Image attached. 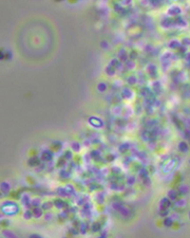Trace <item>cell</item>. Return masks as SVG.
<instances>
[{
	"instance_id": "cell-1",
	"label": "cell",
	"mask_w": 190,
	"mask_h": 238,
	"mask_svg": "<svg viewBox=\"0 0 190 238\" xmlns=\"http://www.w3.org/2000/svg\"><path fill=\"white\" fill-rule=\"evenodd\" d=\"M180 13H181V9L176 5L171 6L168 10V14L170 16H177V14H180Z\"/></svg>"
},
{
	"instance_id": "cell-2",
	"label": "cell",
	"mask_w": 190,
	"mask_h": 238,
	"mask_svg": "<svg viewBox=\"0 0 190 238\" xmlns=\"http://www.w3.org/2000/svg\"><path fill=\"white\" fill-rule=\"evenodd\" d=\"M162 24L165 27V28H169V27L175 26V22H174L173 19H170V18H166L162 21Z\"/></svg>"
},
{
	"instance_id": "cell-3",
	"label": "cell",
	"mask_w": 190,
	"mask_h": 238,
	"mask_svg": "<svg viewBox=\"0 0 190 238\" xmlns=\"http://www.w3.org/2000/svg\"><path fill=\"white\" fill-rule=\"evenodd\" d=\"M121 94H123V96L126 97V99H130V97H132V94L133 93H132V91H131L129 88H124Z\"/></svg>"
},
{
	"instance_id": "cell-4",
	"label": "cell",
	"mask_w": 190,
	"mask_h": 238,
	"mask_svg": "<svg viewBox=\"0 0 190 238\" xmlns=\"http://www.w3.org/2000/svg\"><path fill=\"white\" fill-rule=\"evenodd\" d=\"M118 58L121 60H123V62H128V60H127V58H128V56H127V52H125L124 50H121V51L119 52V54H118Z\"/></svg>"
},
{
	"instance_id": "cell-5",
	"label": "cell",
	"mask_w": 190,
	"mask_h": 238,
	"mask_svg": "<svg viewBox=\"0 0 190 238\" xmlns=\"http://www.w3.org/2000/svg\"><path fill=\"white\" fill-rule=\"evenodd\" d=\"M169 47H170L171 49H178V48L181 47V44L177 40H172V41H170V44H169Z\"/></svg>"
},
{
	"instance_id": "cell-6",
	"label": "cell",
	"mask_w": 190,
	"mask_h": 238,
	"mask_svg": "<svg viewBox=\"0 0 190 238\" xmlns=\"http://www.w3.org/2000/svg\"><path fill=\"white\" fill-rule=\"evenodd\" d=\"M148 68H149V72H150L151 75H153V76L156 75V67H155L154 65H150Z\"/></svg>"
},
{
	"instance_id": "cell-7",
	"label": "cell",
	"mask_w": 190,
	"mask_h": 238,
	"mask_svg": "<svg viewBox=\"0 0 190 238\" xmlns=\"http://www.w3.org/2000/svg\"><path fill=\"white\" fill-rule=\"evenodd\" d=\"M97 89H98V91L104 92V91H106V89H107V85H106L105 83H99L98 86H97Z\"/></svg>"
},
{
	"instance_id": "cell-8",
	"label": "cell",
	"mask_w": 190,
	"mask_h": 238,
	"mask_svg": "<svg viewBox=\"0 0 190 238\" xmlns=\"http://www.w3.org/2000/svg\"><path fill=\"white\" fill-rule=\"evenodd\" d=\"M107 73L109 74V75H113V74L115 73V69L113 67H111V66H108L107 67Z\"/></svg>"
},
{
	"instance_id": "cell-9",
	"label": "cell",
	"mask_w": 190,
	"mask_h": 238,
	"mask_svg": "<svg viewBox=\"0 0 190 238\" xmlns=\"http://www.w3.org/2000/svg\"><path fill=\"white\" fill-rule=\"evenodd\" d=\"M178 147H180V149L182 151H186L187 150V144L185 142H181L180 145H178Z\"/></svg>"
},
{
	"instance_id": "cell-10",
	"label": "cell",
	"mask_w": 190,
	"mask_h": 238,
	"mask_svg": "<svg viewBox=\"0 0 190 238\" xmlns=\"http://www.w3.org/2000/svg\"><path fill=\"white\" fill-rule=\"evenodd\" d=\"M128 81H129V84H135V81H136V78H135L134 76H130V77H129V79H128Z\"/></svg>"
},
{
	"instance_id": "cell-11",
	"label": "cell",
	"mask_w": 190,
	"mask_h": 238,
	"mask_svg": "<svg viewBox=\"0 0 190 238\" xmlns=\"http://www.w3.org/2000/svg\"><path fill=\"white\" fill-rule=\"evenodd\" d=\"M175 195H176V193L174 192V190H170V192H169V196H170L171 199H174V198H175Z\"/></svg>"
},
{
	"instance_id": "cell-12",
	"label": "cell",
	"mask_w": 190,
	"mask_h": 238,
	"mask_svg": "<svg viewBox=\"0 0 190 238\" xmlns=\"http://www.w3.org/2000/svg\"><path fill=\"white\" fill-rule=\"evenodd\" d=\"M183 45H184V46L190 45V39L189 38H184V39H183Z\"/></svg>"
},
{
	"instance_id": "cell-13",
	"label": "cell",
	"mask_w": 190,
	"mask_h": 238,
	"mask_svg": "<svg viewBox=\"0 0 190 238\" xmlns=\"http://www.w3.org/2000/svg\"><path fill=\"white\" fill-rule=\"evenodd\" d=\"M171 223H172V220H171V219H166V220H165V224H166V225H171Z\"/></svg>"
},
{
	"instance_id": "cell-14",
	"label": "cell",
	"mask_w": 190,
	"mask_h": 238,
	"mask_svg": "<svg viewBox=\"0 0 190 238\" xmlns=\"http://www.w3.org/2000/svg\"><path fill=\"white\" fill-rule=\"evenodd\" d=\"M100 46L103 47V48H107V47H108V42H107V41H101Z\"/></svg>"
},
{
	"instance_id": "cell-15",
	"label": "cell",
	"mask_w": 190,
	"mask_h": 238,
	"mask_svg": "<svg viewBox=\"0 0 190 238\" xmlns=\"http://www.w3.org/2000/svg\"><path fill=\"white\" fill-rule=\"evenodd\" d=\"M160 2L157 1V0H154V1H151V4H153V5H158Z\"/></svg>"
},
{
	"instance_id": "cell-16",
	"label": "cell",
	"mask_w": 190,
	"mask_h": 238,
	"mask_svg": "<svg viewBox=\"0 0 190 238\" xmlns=\"http://www.w3.org/2000/svg\"><path fill=\"white\" fill-rule=\"evenodd\" d=\"M186 58H187V60L190 63V53H188V54H186Z\"/></svg>"
}]
</instances>
